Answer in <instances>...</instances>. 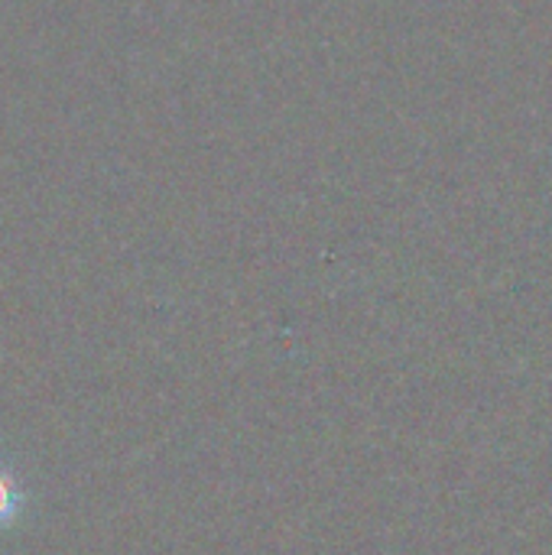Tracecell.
Wrapping results in <instances>:
<instances>
[{
	"label": "cell",
	"mask_w": 552,
	"mask_h": 555,
	"mask_svg": "<svg viewBox=\"0 0 552 555\" xmlns=\"http://www.w3.org/2000/svg\"><path fill=\"white\" fill-rule=\"evenodd\" d=\"M23 507H26V491H23V485H20V478L13 475V468L0 462V530L13 527V524L20 520Z\"/></svg>",
	"instance_id": "obj_1"
}]
</instances>
